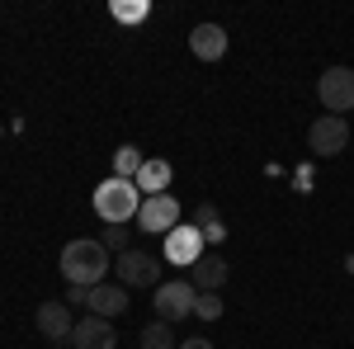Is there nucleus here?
Returning <instances> with one entry per match:
<instances>
[{
    "mask_svg": "<svg viewBox=\"0 0 354 349\" xmlns=\"http://www.w3.org/2000/svg\"><path fill=\"white\" fill-rule=\"evenodd\" d=\"M128 232H133V227H104L100 245H104V250H118V255H123V250H133V245H128Z\"/></svg>",
    "mask_w": 354,
    "mask_h": 349,
    "instance_id": "20",
    "label": "nucleus"
},
{
    "mask_svg": "<svg viewBox=\"0 0 354 349\" xmlns=\"http://www.w3.org/2000/svg\"><path fill=\"white\" fill-rule=\"evenodd\" d=\"M307 147H312L317 156H340V151L350 147V123H345L340 113H322V118L307 128Z\"/></svg>",
    "mask_w": 354,
    "mask_h": 349,
    "instance_id": "7",
    "label": "nucleus"
},
{
    "mask_svg": "<svg viewBox=\"0 0 354 349\" xmlns=\"http://www.w3.org/2000/svg\"><path fill=\"white\" fill-rule=\"evenodd\" d=\"M345 269H350V274H354V255H345Z\"/></svg>",
    "mask_w": 354,
    "mask_h": 349,
    "instance_id": "23",
    "label": "nucleus"
},
{
    "mask_svg": "<svg viewBox=\"0 0 354 349\" xmlns=\"http://www.w3.org/2000/svg\"><path fill=\"white\" fill-rule=\"evenodd\" d=\"M161 265L165 260L151 250H123L113 260V274H118L123 288H161Z\"/></svg>",
    "mask_w": 354,
    "mask_h": 349,
    "instance_id": "3",
    "label": "nucleus"
},
{
    "mask_svg": "<svg viewBox=\"0 0 354 349\" xmlns=\"http://www.w3.org/2000/svg\"><path fill=\"white\" fill-rule=\"evenodd\" d=\"M128 307H133V302H128V288H123V283H95V288H90V307H85V312H90V317L113 321V317H123Z\"/></svg>",
    "mask_w": 354,
    "mask_h": 349,
    "instance_id": "11",
    "label": "nucleus"
},
{
    "mask_svg": "<svg viewBox=\"0 0 354 349\" xmlns=\"http://www.w3.org/2000/svg\"><path fill=\"white\" fill-rule=\"evenodd\" d=\"M71 345H76V349H113V345H118L113 321H104V317H90V312H85L81 321H76V330H71Z\"/></svg>",
    "mask_w": 354,
    "mask_h": 349,
    "instance_id": "10",
    "label": "nucleus"
},
{
    "mask_svg": "<svg viewBox=\"0 0 354 349\" xmlns=\"http://www.w3.org/2000/svg\"><path fill=\"white\" fill-rule=\"evenodd\" d=\"M194 302H198V288L189 279H170L156 288V321H185L194 317Z\"/></svg>",
    "mask_w": 354,
    "mask_h": 349,
    "instance_id": "6",
    "label": "nucleus"
},
{
    "mask_svg": "<svg viewBox=\"0 0 354 349\" xmlns=\"http://www.w3.org/2000/svg\"><path fill=\"white\" fill-rule=\"evenodd\" d=\"M170 180H175L170 161H161V156H147L133 185H137V194H142V198H156V194H165V189H170Z\"/></svg>",
    "mask_w": 354,
    "mask_h": 349,
    "instance_id": "13",
    "label": "nucleus"
},
{
    "mask_svg": "<svg viewBox=\"0 0 354 349\" xmlns=\"http://www.w3.org/2000/svg\"><path fill=\"white\" fill-rule=\"evenodd\" d=\"M57 269H62V279H66V283H76V288H95V283H104V274L113 269V260H109V250H104L100 241L81 236V241H66V245H62Z\"/></svg>",
    "mask_w": 354,
    "mask_h": 349,
    "instance_id": "1",
    "label": "nucleus"
},
{
    "mask_svg": "<svg viewBox=\"0 0 354 349\" xmlns=\"http://www.w3.org/2000/svg\"><path fill=\"white\" fill-rule=\"evenodd\" d=\"M180 227V198L175 194H156V198H142L137 208V232H151V236H170Z\"/></svg>",
    "mask_w": 354,
    "mask_h": 349,
    "instance_id": "5",
    "label": "nucleus"
},
{
    "mask_svg": "<svg viewBox=\"0 0 354 349\" xmlns=\"http://www.w3.org/2000/svg\"><path fill=\"white\" fill-rule=\"evenodd\" d=\"M227 274H232V269H227L222 255H203V260L189 269V283L198 288V293H218L222 283H227Z\"/></svg>",
    "mask_w": 354,
    "mask_h": 349,
    "instance_id": "14",
    "label": "nucleus"
},
{
    "mask_svg": "<svg viewBox=\"0 0 354 349\" xmlns=\"http://www.w3.org/2000/svg\"><path fill=\"white\" fill-rule=\"evenodd\" d=\"M189 53L198 62H222L227 57V28L222 24H198L189 33Z\"/></svg>",
    "mask_w": 354,
    "mask_h": 349,
    "instance_id": "12",
    "label": "nucleus"
},
{
    "mask_svg": "<svg viewBox=\"0 0 354 349\" xmlns=\"http://www.w3.org/2000/svg\"><path fill=\"white\" fill-rule=\"evenodd\" d=\"M0 137H5V128H0Z\"/></svg>",
    "mask_w": 354,
    "mask_h": 349,
    "instance_id": "24",
    "label": "nucleus"
},
{
    "mask_svg": "<svg viewBox=\"0 0 354 349\" xmlns=\"http://www.w3.org/2000/svg\"><path fill=\"white\" fill-rule=\"evenodd\" d=\"M317 100L326 113H350L354 109V66H326L322 81H317Z\"/></svg>",
    "mask_w": 354,
    "mask_h": 349,
    "instance_id": "4",
    "label": "nucleus"
},
{
    "mask_svg": "<svg viewBox=\"0 0 354 349\" xmlns=\"http://www.w3.org/2000/svg\"><path fill=\"white\" fill-rule=\"evenodd\" d=\"M222 312H227V302H222L218 293H198V302H194V317H203V321H218Z\"/></svg>",
    "mask_w": 354,
    "mask_h": 349,
    "instance_id": "19",
    "label": "nucleus"
},
{
    "mask_svg": "<svg viewBox=\"0 0 354 349\" xmlns=\"http://www.w3.org/2000/svg\"><path fill=\"white\" fill-rule=\"evenodd\" d=\"M33 326H38V335H43L48 345H71V330H76L66 302H43L38 317H33Z\"/></svg>",
    "mask_w": 354,
    "mask_h": 349,
    "instance_id": "8",
    "label": "nucleus"
},
{
    "mask_svg": "<svg viewBox=\"0 0 354 349\" xmlns=\"http://www.w3.org/2000/svg\"><path fill=\"white\" fill-rule=\"evenodd\" d=\"M203 260V232L198 227H175L165 236V265H180V269H194Z\"/></svg>",
    "mask_w": 354,
    "mask_h": 349,
    "instance_id": "9",
    "label": "nucleus"
},
{
    "mask_svg": "<svg viewBox=\"0 0 354 349\" xmlns=\"http://www.w3.org/2000/svg\"><path fill=\"white\" fill-rule=\"evenodd\" d=\"M95 217L100 222H109V227H128V222H137V208H142V194H137L133 180H118V175H109L104 185H95Z\"/></svg>",
    "mask_w": 354,
    "mask_h": 349,
    "instance_id": "2",
    "label": "nucleus"
},
{
    "mask_svg": "<svg viewBox=\"0 0 354 349\" xmlns=\"http://www.w3.org/2000/svg\"><path fill=\"white\" fill-rule=\"evenodd\" d=\"M194 227L203 232V241H222L227 236V227H222V213L213 203H198V213H194Z\"/></svg>",
    "mask_w": 354,
    "mask_h": 349,
    "instance_id": "15",
    "label": "nucleus"
},
{
    "mask_svg": "<svg viewBox=\"0 0 354 349\" xmlns=\"http://www.w3.org/2000/svg\"><path fill=\"white\" fill-rule=\"evenodd\" d=\"M180 349H213V340H203V335L198 340H180Z\"/></svg>",
    "mask_w": 354,
    "mask_h": 349,
    "instance_id": "22",
    "label": "nucleus"
},
{
    "mask_svg": "<svg viewBox=\"0 0 354 349\" xmlns=\"http://www.w3.org/2000/svg\"><path fill=\"white\" fill-rule=\"evenodd\" d=\"M66 307H90V288H76V283H71V288H66Z\"/></svg>",
    "mask_w": 354,
    "mask_h": 349,
    "instance_id": "21",
    "label": "nucleus"
},
{
    "mask_svg": "<svg viewBox=\"0 0 354 349\" xmlns=\"http://www.w3.org/2000/svg\"><path fill=\"white\" fill-rule=\"evenodd\" d=\"M142 349H180V340H175L170 321H151V326H142Z\"/></svg>",
    "mask_w": 354,
    "mask_h": 349,
    "instance_id": "16",
    "label": "nucleus"
},
{
    "mask_svg": "<svg viewBox=\"0 0 354 349\" xmlns=\"http://www.w3.org/2000/svg\"><path fill=\"white\" fill-rule=\"evenodd\" d=\"M142 161H147V156H142L133 142H128V147H118V151H113V175H118V180H137Z\"/></svg>",
    "mask_w": 354,
    "mask_h": 349,
    "instance_id": "17",
    "label": "nucleus"
},
{
    "mask_svg": "<svg viewBox=\"0 0 354 349\" xmlns=\"http://www.w3.org/2000/svg\"><path fill=\"white\" fill-rule=\"evenodd\" d=\"M109 15L118 19V24H142V19L151 15V5H147V0H113Z\"/></svg>",
    "mask_w": 354,
    "mask_h": 349,
    "instance_id": "18",
    "label": "nucleus"
}]
</instances>
